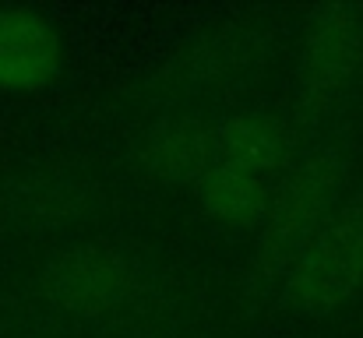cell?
I'll return each mask as SVG.
<instances>
[{"instance_id": "obj_1", "label": "cell", "mask_w": 363, "mask_h": 338, "mask_svg": "<svg viewBox=\"0 0 363 338\" xmlns=\"http://www.w3.org/2000/svg\"><path fill=\"white\" fill-rule=\"evenodd\" d=\"M264 264L286 293L314 310H335L363 282V198L350 194L335 159L296 162L264 219Z\"/></svg>"}, {"instance_id": "obj_2", "label": "cell", "mask_w": 363, "mask_h": 338, "mask_svg": "<svg viewBox=\"0 0 363 338\" xmlns=\"http://www.w3.org/2000/svg\"><path fill=\"white\" fill-rule=\"evenodd\" d=\"M293 169V141L282 127L237 116L205 130L194 184L212 215L226 222H264Z\"/></svg>"}, {"instance_id": "obj_3", "label": "cell", "mask_w": 363, "mask_h": 338, "mask_svg": "<svg viewBox=\"0 0 363 338\" xmlns=\"http://www.w3.org/2000/svg\"><path fill=\"white\" fill-rule=\"evenodd\" d=\"M363 64V21L350 7L321 11L307 35L303 53V81L311 96L339 92Z\"/></svg>"}, {"instance_id": "obj_4", "label": "cell", "mask_w": 363, "mask_h": 338, "mask_svg": "<svg viewBox=\"0 0 363 338\" xmlns=\"http://www.w3.org/2000/svg\"><path fill=\"white\" fill-rule=\"evenodd\" d=\"M60 64V39L32 11H0V89H39Z\"/></svg>"}, {"instance_id": "obj_5", "label": "cell", "mask_w": 363, "mask_h": 338, "mask_svg": "<svg viewBox=\"0 0 363 338\" xmlns=\"http://www.w3.org/2000/svg\"><path fill=\"white\" fill-rule=\"evenodd\" d=\"M67 303L89 317H103L127 307L130 300V275L121 268V261H103V257H82L67 275H64Z\"/></svg>"}]
</instances>
